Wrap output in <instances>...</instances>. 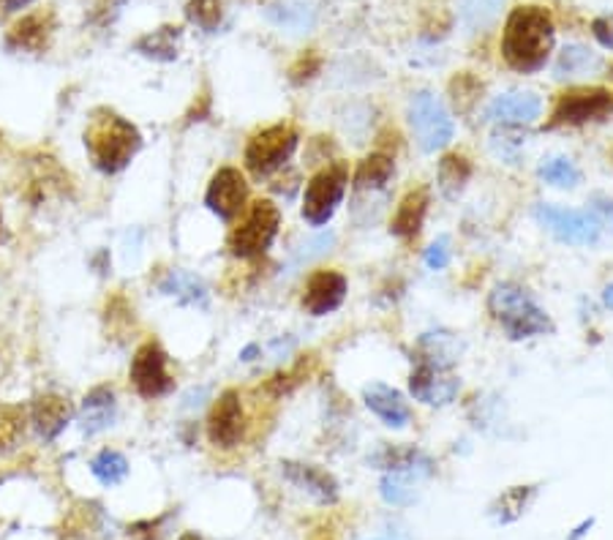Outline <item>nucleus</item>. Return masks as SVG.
<instances>
[{
  "instance_id": "obj_18",
  "label": "nucleus",
  "mask_w": 613,
  "mask_h": 540,
  "mask_svg": "<svg viewBox=\"0 0 613 540\" xmlns=\"http://www.w3.org/2000/svg\"><path fill=\"white\" fill-rule=\"evenodd\" d=\"M72 401L58 394L39 396V399L34 401V407H30V423H34L39 437L47 439V442H52V439L72 423Z\"/></svg>"
},
{
  "instance_id": "obj_3",
  "label": "nucleus",
  "mask_w": 613,
  "mask_h": 540,
  "mask_svg": "<svg viewBox=\"0 0 613 540\" xmlns=\"http://www.w3.org/2000/svg\"><path fill=\"white\" fill-rule=\"evenodd\" d=\"M488 311L494 314V320L505 327V333H508L513 342L551 331V320H548L546 311L535 304L529 290L519 287V284L513 282L497 284V287L490 290Z\"/></svg>"
},
{
  "instance_id": "obj_35",
  "label": "nucleus",
  "mask_w": 613,
  "mask_h": 540,
  "mask_svg": "<svg viewBox=\"0 0 613 540\" xmlns=\"http://www.w3.org/2000/svg\"><path fill=\"white\" fill-rule=\"evenodd\" d=\"M425 265L431 270H445L450 265V237L442 235L439 241H434L425 252Z\"/></svg>"
},
{
  "instance_id": "obj_2",
  "label": "nucleus",
  "mask_w": 613,
  "mask_h": 540,
  "mask_svg": "<svg viewBox=\"0 0 613 540\" xmlns=\"http://www.w3.org/2000/svg\"><path fill=\"white\" fill-rule=\"evenodd\" d=\"M142 134L131 120L120 118L112 110H93L85 126V151L99 172L117 175L129 167L131 158L140 153Z\"/></svg>"
},
{
  "instance_id": "obj_5",
  "label": "nucleus",
  "mask_w": 613,
  "mask_h": 540,
  "mask_svg": "<svg viewBox=\"0 0 613 540\" xmlns=\"http://www.w3.org/2000/svg\"><path fill=\"white\" fill-rule=\"evenodd\" d=\"M297 131L290 124H273L268 129L257 131V134L248 140L243 153L245 169L254 175V178H268L276 169L284 167L290 162V156L297 147Z\"/></svg>"
},
{
  "instance_id": "obj_32",
  "label": "nucleus",
  "mask_w": 613,
  "mask_h": 540,
  "mask_svg": "<svg viewBox=\"0 0 613 540\" xmlns=\"http://www.w3.org/2000/svg\"><path fill=\"white\" fill-rule=\"evenodd\" d=\"M191 23L196 25L205 34H216L218 25H221V0H189L186 7Z\"/></svg>"
},
{
  "instance_id": "obj_28",
  "label": "nucleus",
  "mask_w": 613,
  "mask_h": 540,
  "mask_svg": "<svg viewBox=\"0 0 613 540\" xmlns=\"http://www.w3.org/2000/svg\"><path fill=\"white\" fill-rule=\"evenodd\" d=\"M535 486H513V489L505 491V494L490 505V516L499 524H513L515 518L524 516L529 502L535 500Z\"/></svg>"
},
{
  "instance_id": "obj_13",
  "label": "nucleus",
  "mask_w": 613,
  "mask_h": 540,
  "mask_svg": "<svg viewBox=\"0 0 613 540\" xmlns=\"http://www.w3.org/2000/svg\"><path fill=\"white\" fill-rule=\"evenodd\" d=\"M243 404H240L238 390H224L213 404L207 417V437L216 448H234L243 437Z\"/></svg>"
},
{
  "instance_id": "obj_27",
  "label": "nucleus",
  "mask_w": 613,
  "mask_h": 540,
  "mask_svg": "<svg viewBox=\"0 0 613 540\" xmlns=\"http://www.w3.org/2000/svg\"><path fill=\"white\" fill-rule=\"evenodd\" d=\"M393 178V158L385 153H371L360 162V167L355 169V189L357 192H374L382 189L387 180Z\"/></svg>"
},
{
  "instance_id": "obj_7",
  "label": "nucleus",
  "mask_w": 613,
  "mask_h": 540,
  "mask_svg": "<svg viewBox=\"0 0 613 540\" xmlns=\"http://www.w3.org/2000/svg\"><path fill=\"white\" fill-rule=\"evenodd\" d=\"M409 126H412L414 140L425 153L442 151L452 140V131H456L445 104L429 90L414 93L412 102H409Z\"/></svg>"
},
{
  "instance_id": "obj_36",
  "label": "nucleus",
  "mask_w": 613,
  "mask_h": 540,
  "mask_svg": "<svg viewBox=\"0 0 613 540\" xmlns=\"http://www.w3.org/2000/svg\"><path fill=\"white\" fill-rule=\"evenodd\" d=\"M591 30H595V39L600 41L602 47H608V50H613V17H600V20H595V25H591Z\"/></svg>"
},
{
  "instance_id": "obj_15",
  "label": "nucleus",
  "mask_w": 613,
  "mask_h": 540,
  "mask_svg": "<svg viewBox=\"0 0 613 540\" xmlns=\"http://www.w3.org/2000/svg\"><path fill=\"white\" fill-rule=\"evenodd\" d=\"M542 113V102L535 93H524V90H515V93H505L497 97L488 104V113L485 118L494 120L499 126H526L535 124Z\"/></svg>"
},
{
  "instance_id": "obj_14",
  "label": "nucleus",
  "mask_w": 613,
  "mask_h": 540,
  "mask_svg": "<svg viewBox=\"0 0 613 540\" xmlns=\"http://www.w3.org/2000/svg\"><path fill=\"white\" fill-rule=\"evenodd\" d=\"M346 298V279L341 277L339 270H317L311 273L303 287V309L311 317L333 314Z\"/></svg>"
},
{
  "instance_id": "obj_19",
  "label": "nucleus",
  "mask_w": 613,
  "mask_h": 540,
  "mask_svg": "<svg viewBox=\"0 0 613 540\" xmlns=\"http://www.w3.org/2000/svg\"><path fill=\"white\" fill-rule=\"evenodd\" d=\"M362 399H366L368 410L374 412L380 421H385V426L391 428H404L409 423V417H412L404 396L398 394L396 388H391V385H368V388L362 390Z\"/></svg>"
},
{
  "instance_id": "obj_11",
  "label": "nucleus",
  "mask_w": 613,
  "mask_h": 540,
  "mask_svg": "<svg viewBox=\"0 0 613 540\" xmlns=\"http://www.w3.org/2000/svg\"><path fill=\"white\" fill-rule=\"evenodd\" d=\"M248 203V183L243 172L234 167H221L207 183L205 205L213 216L221 221H234Z\"/></svg>"
},
{
  "instance_id": "obj_30",
  "label": "nucleus",
  "mask_w": 613,
  "mask_h": 540,
  "mask_svg": "<svg viewBox=\"0 0 613 540\" xmlns=\"http://www.w3.org/2000/svg\"><path fill=\"white\" fill-rule=\"evenodd\" d=\"M90 473L95 475V480L104 486H117L126 480L129 475V462L123 457L120 450L104 448L101 453H95L93 462H90Z\"/></svg>"
},
{
  "instance_id": "obj_40",
  "label": "nucleus",
  "mask_w": 613,
  "mask_h": 540,
  "mask_svg": "<svg viewBox=\"0 0 613 540\" xmlns=\"http://www.w3.org/2000/svg\"><path fill=\"white\" fill-rule=\"evenodd\" d=\"M7 241V227H3V214H0V243Z\"/></svg>"
},
{
  "instance_id": "obj_34",
  "label": "nucleus",
  "mask_w": 613,
  "mask_h": 540,
  "mask_svg": "<svg viewBox=\"0 0 613 540\" xmlns=\"http://www.w3.org/2000/svg\"><path fill=\"white\" fill-rule=\"evenodd\" d=\"M450 90H452V102H456V107L463 113V110H469V104L477 99L480 82H477V79L469 77V74H463V77L452 79Z\"/></svg>"
},
{
  "instance_id": "obj_26",
  "label": "nucleus",
  "mask_w": 613,
  "mask_h": 540,
  "mask_svg": "<svg viewBox=\"0 0 613 540\" xmlns=\"http://www.w3.org/2000/svg\"><path fill=\"white\" fill-rule=\"evenodd\" d=\"M469 178H472V164L467 162V156L450 153V156H445L439 162V175H436V180H439V192L445 194L447 200H456L469 183Z\"/></svg>"
},
{
  "instance_id": "obj_10",
  "label": "nucleus",
  "mask_w": 613,
  "mask_h": 540,
  "mask_svg": "<svg viewBox=\"0 0 613 540\" xmlns=\"http://www.w3.org/2000/svg\"><path fill=\"white\" fill-rule=\"evenodd\" d=\"M613 113V97L602 88H578L562 93L553 107L551 120L546 129H559V126H580L589 120H602Z\"/></svg>"
},
{
  "instance_id": "obj_17",
  "label": "nucleus",
  "mask_w": 613,
  "mask_h": 540,
  "mask_svg": "<svg viewBox=\"0 0 613 540\" xmlns=\"http://www.w3.org/2000/svg\"><path fill=\"white\" fill-rule=\"evenodd\" d=\"M284 478L290 480L295 489L306 491L311 500H317L319 505H333L339 502V484L330 473L314 467V464H297V462H284Z\"/></svg>"
},
{
  "instance_id": "obj_12",
  "label": "nucleus",
  "mask_w": 613,
  "mask_h": 540,
  "mask_svg": "<svg viewBox=\"0 0 613 540\" xmlns=\"http://www.w3.org/2000/svg\"><path fill=\"white\" fill-rule=\"evenodd\" d=\"M458 388V377L452 374V369L447 367H436V363H429V360H418L412 369V377H409V390L418 401L429 407H445L450 401H456Z\"/></svg>"
},
{
  "instance_id": "obj_8",
  "label": "nucleus",
  "mask_w": 613,
  "mask_h": 540,
  "mask_svg": "<svg viewBox=\"0 0 613 540\" xmlns=\"http://www.w3.org/2000/svg\"><path fill=\"white\" fill-rule=\"evenodd\" d=\"M535 219L546 227L557 241L573 243V246H595L600 241V219L589 210H570L559 205L540 203L535 208Z\"/></svg>"
},
{
  "instance_id": "obj_21",
  "label": "nucleus",
  "mask_w": 613,
  "mask_h": 540,
  "mask_svg": "<svg viewBox=\"0 0 613 540\" xmlns=\"http://www.w3.org/2000/svg\"><path fill=\"white\" fill-rule=\"evenodd\" d=\"M425 214H429V192L425 189H414L398 205L396 216L391 221V232L396 237H404V241L418 237L420 230H423Z\"/></svg>"
},
{
  "instance_id": "obj_38",
  "label": "nucleus",
  "mask_w": 613,
  "mask_h": 540,
  "mask_svg": "<svg viewBox=\"0 0 613 540\" xmlns=\"http://www.w3.org/2000/svg\"><path fill=\"white\" fill-rule=\"evenodd\" d=\"M28 3H34V0H0V9H3V12H20V9H25Z\"/></svg>"
},
{
  "instance_id": "obj_16",
  "label": "nucleus",
  "mask_w": 613,
  "mask_h": 540,
  "mask_svg": "<svg viewBox=\"0 0 613 540\" xmlns=\"http://www.w3.org/2000/svg\"><path fill=\"white\" fill-rule=\"evenodd\" d=\"M52 30H55V17L52 12L25 14L23 20L12 25L7 36V47L14 52H44L50 47Z\"/></svg>"
},
{
  "instance_id": "obj_9",
  "label": "nucleus",
  "mask_w": 613,
  "mask_h": 540,
  "mask_svg": "<svg viewBox=\"0 0 613 540\" xmlns=\"http://www.w3.org/2000/svg\"><path fill=\"white\" fill-rule=\"evenodd\" d=\"M131 385L142 399H164L173 394L175 380L169 374V358L158 342H145L131 358Z\"/></svg>"
},
{
  "instance_id": "obj_39",
  "label": "nucleus",
  "mask_w": 613,
  "mask_h": 540,
  "mask_svg": "<svg viewBox=\"0 0 613 540\" xmlns=\"http://www.w3.org/2000/svg\"><path fill=\"white\" fill-rule=\"evenodd\" d=\"M602 300H605L608 309H613V284H608L605 293H602Z\"/></svg>"
},
{
  "instance_id": "obj_29",
  "label": "nucleus",
  "mask_w": 613,
  "mask_h": 540,
  "mask_svg": "<svg viewBox=\"0 0 613 540\" xmlns=\"http://www.w3.org/2000/svg\"><path fill=\"white\" fill-rule=\"evenodd\" d=\"M178 39H180V28H158L153 34L142 36L137 41V52H142L145 57H153V61H175L178 57Z\"/></svg>"
},
{
  "instance_id": "obj_1",
  "label": "nucleus",
  "mask_w": 613,
  "mask_h": 540,
  "mask_svg": "<svg viewBox=\"0 0 613 540\" xmlns=\"http://www.w3.org/2000/svg\"><path fill=\"white\" fill-rule=\"evenodd\" d=\"M553 20L540 7H521L508 17L502 36V55L521 74L540 72L553 50Z\"/></svg>"
},
{
  "instance_id": "obj_22",
  "label": "nucleus",
  "mask_w": 613,
  "mask_h": 540,
  "mask_svg": "<svg viewBox=\"0 0 613 540\" xmlns=\"http://www.w3.org/2000/svg\"><path fill=\"white\" fill-rule=\"evenodd\" d=\"M458 352H461V344H458V338L450 331L423 333L418 342V360H429V363H436V367L452 369L456 367Z\"/></svg>"
},
{
  "instance_id": "obj_33",
  "label": "nucleus",
  "mask_w": 613,
  "mask_h": 540,
  "mask_svg": "<svg viewBox=\"0 0 613 540\" xmlns=\"http://www.w3.org/2000/svg\"><path fill=\"white\" fill-rule=\"evenodd\" d=\"M162 290L167 295H178L183 304H205V287H202L200 279L189 277V273H169Z\"/></svg>"
},
{
  "instance_id": "obj_4",
  "label": "nucleus",
  "mask_w": 613,
  "mask_h": 540,
  "mask_svg": "<svg viewBox=\"0 0 613 540\" xmlns=\"http://www.w3.org/2000/svg\"><path fill=\"white\" fill-rule=\"evenodd\" d=\"M281 227V210L270 200H259L252 205V210L245 214L240 227H234L229 235L227 246L232 257L238 259H257L273 246L276 235Z\"/></svg>"
},
{
  "instance_id": "obj_6",
  "label": "nucleus",
  "mask_w": 613,
  "mask_h": 540,
  "mask_svg": "<svg viewBox=\"0 0 613 540\" xmlns=\"http://www.w3.org/2000/svg\"><path fill=\"white\" fill-rule=\"evenodd\" d=\"M346 183H349V167L344 162L319 169L308 180L306 194H303V219L311 227L328 224L335 216V210H339L341 200H344Z\"/></svg>"
},
{
  "instance_id": "obj_25",
  "label": "nucleus",
  "mask_w": 613,
  "mask_h": 540,
  "mask_svg": "<svg viewBox=\"0 0 613 540\" xmlns=\"http://www.w3.org/2000/svg\"><path fill=\"white\" fill-rule=\"evenodd\" d=\"M28 428V412L23 404H0V457L20 448Z\"/></svg>"
},
{
  "instance_id": "obj_20",
  "label": "nucleus",
  "mask_w": 613,
  "mask_h": 540,
  "mask_svg": "<svg viewBox=\"0 0 613 540\" xmlns=\"http://www.w3.org/2000/svg\"><path fill=\"white\" fill-rule=\"evenodd\" d=\"M117 401L115 390L110 385H95L88 396L82 399V410H79V423H82L85 434H99L115 423Z\"/></svg>"
},
{
  "instance_id": "obj_41",
  "label": "nucleus",
  "mask_w": 613,
  "mask_h": 540,
  "mask_svg": "<svg viewBox=\"0 0 613 540\" xmlns=\"http://www.w3.org/2000/svg\"><path fill=\"white\" fill-rule=\"evenodd\" d=\"M180 540H202V538L196 532H186V535H180Z\"/></svg>"
},
{
  "instance_id": "obj_31",
  "label": "nucleus",
  "mask_w": 613,
  "mask_h": 540,
  "mask_svg": "<svg viewBox=\"0 0 613 540\" xmlns=\"http://www.w3.org/2000/svg\"><path fill=\"white\" fill-rule=\"evenodd\" d=\"M540 178L557 189H575L580 183L578 167L564 156L548 158V162L540 167Z\"/></svg>"
},
{
  "instance_id": "obj_24",
  "label": "nucleus",
  "mask_w": 613,
  "mask_h": 540,
  "mask_svg": "<svg viewBox=\"0 0 613 540\" xmlns=\"http://www.w3.org/2000/svg\"><path fill=\"white\" fill-rule=\"evenodd\" d=\"M597 68H600V55H595V52L580 44H570L559 52L553 74H557V79H573L597 72Z\"/></svg>"
},
{
  "instance_id": "obj_37",
  "label": "nucleus",
  "mask_w": 613,
  "mask_h": 540,
  "mask_svg": "<svg viewBox=\"0 0 613 540\" xmlns=\"http://www.w3.org/2000/svg\"><path fill=\"white\" fill-rule=\"evenodd\" d=\"M595 216L600 221H605V224L613 230V200L595 197Z\"/></svg>"
},
{
  "instance_id": "obj_23",
  "label": "nucleus",
  "mask_w": 613,
  "mask_h": 540,
  "mask_svg": "<svg viewBox=\"0 0 613 540\" xmlns=\"http://www.w3.org/2000/svg\"><path fill=\"white\" fill-rule=\"evenodd\" d=\"M505 0H458V20L469 34L490 28L502 12Z\"/></svg>"
}]
</instances>
